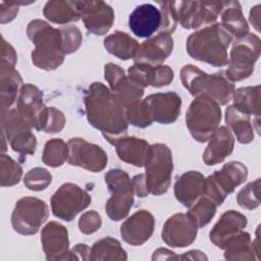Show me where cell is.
I'll return each mask as SVG.
<instances>
[{"label":"cell","mask_w":261,"mask_h":261,"mask_svg":"<svg viewBox=\"0 0 261 261\" xmlns=\"http://www.w3.org/2000/svg\"><path fill=\"white\" fill-rule=\"evenodd\" d=\"M84 103L89 123L106 140L126 136L128 121L125 108L108 87L98 82L91 84L85 91Z\"/></svg>","instance_id":"obj_1"},{"label":"cell","mask_w":261,"mask_h":261,"mask_svg":"<svg viewBox=\"0 0 261 261\" xmlns=\"http://www.w3.org/2000/svg\"><path fill=\"white\" fill-rule=\"evenodd\" d=\"M232 37L219 22H214L197 31L187 39V52L196 60L216 67L226 65L227 49Z\"/></svg>","instance_id":"obj_2"},{"label":"cell","mask_w":261,"mask_h":261,"mask_svg":"<svg viewBox=\"0 0 261 261\" xmlns=\"http://www.w3.org/2000/svg\"><path fill=\"white\" fill-rule=\"evenodd\" d=\"M27 35L35 44L32 52L35 66L44 70H54L62 64L65 54L60 29L45 20L34 19L28 24Z\"/></svg>","instance_id":"obj_3"},{"label":"cell","mask_w":261,"mask_h":261,"mask_svg":"<svg viewBox=\"0 0 261 261\" xmlns=\"http://www.w3.org/2000/svg\"><path fill=\"white\" fill-rule=\"evenodd\" d=\"M184 87L194 96H206L218 105L228 104L234 94V83L225 74L224 70L213 74L201 70L193 64L185 65L180 70Z\"/></svg>","instance_id":"obj_4"},{"label":"cell","mask_w":261,"mask_h":261,"mask_svg":"<svg viewBox=\"0 0 261 261\" xmlns=\"http://www.w3.org/2000/svg\"><path fill=\"white\" fill-rule=\"evenodd\" d=\"M221 120L220 106L206 96L195 97L186 114V124L192 137L200 143L207 142Z\"/></svg>","instance_id":"obj_5"},{"label":"cell","mask_w":261,"mask_h":261,"mask_svg":"<svg viewBox=\"0 0 261 261\" xmlns=\"http://www.w3.org/2000/svg\"><path fill=\"white\" fill-rule=\"evenodd\" d=\"M260 39L255 34L249 33L237 39L227 58V68L224 70L226 76L232 83L249 77L260 56Z\"/></svg>","instance_id":"obj_6"},{"label":"cell","mask_w":261,"mask_h":261,"mask_svg":"<svg viewBox=\"0 0 261 261\" xmlns=\"http://www.w3.org/2000/svg\"><path fill=\"white\" fill-rule=\"evenodd\" d=\"M144 167L148 193L155 196L165 194L169 189L173 170L172 153L168 146L162 143L152 145L150 157Z\"/></svg>","instance_id":"obj_7"},{"label":"cell","mask_w":261,"mask_h":261,"mask_svg":"<svg viewBox=\"0 0 261 261\" xmlns=\"http://www.w3.org/2000/svg\"><path fill=\"white\" fill-rule=\"evenodd\" d=\"M105 182L111 194L106 202V213L111 220L119 221L127 216L135 201L132 178L125 171L115 168L106 172Z\"/></svg>","instance_id":"obj_8"},{"label":"cell","mask_w":261,"mask_h":261,"mask_svg":"<svg viewBox=\"0 0 261 261\" xmlns=\"http://www.w3.org/2000/svg\"><path fill=\"white\" fill-rule=\"evenodd\" d=\"M248 177V168L240 161L225 163L220 170L214 171L204 182L203 195L217 206L221 205L228 194L242 185Z\"/></svg>","instance_id":"obj_9"},{"label":"cell","mask_w":261,"mask_h":261,"mask_svg":"<svg viewBox=\"0 0 261 261\" xmlns=\"http://www.w3.org/2000/svg\"><path fill=\"white\" fill-rule=\"evenodd\" d=\"M1 123L2 134L14 152L20 156L35 153L37 140L32 132L33 127L22 118L16 108L1 111Z\"/></svg>","instance_id":"obj_10"},{"label":"cell","mask_w":261,"mask_h":261,"mask_svg":"<svg viewBox=\"0 0 261 261\" xmlns=\"http://www.w3.org/2000/svg\"><path fill=\"white\" fill-rule=\"evenodd\" d=\"M49 217V207L41 199L24 197L19 199L12 211L13 229L24 236L35 234Z\"/></svg>","instance_id":"obj_11"},{"label":"cell","mask_w":261,"mask_h":261,"mask_svg":"<svg viewBox=\"0 0 261 261\" xmlns=\"http://www.w3.org/2000/svg\"><path fill=\"white\" fill-rule=\"evenodd\" d=\"M90 194L80 186L66 182L61 185L51 197V210L59 219L71 221L91 203Z\"/></svg>","instance_id":"obj_12"},{"label":"cell","mask_w":261,"mask_h":261,"mask_svg":"<svg viewBox=\"0 0 261 261\" xmlns=\"http://www.w3.org/2000/svg\"><path fill=\"white\" fill-rule=\"evenodd\" d=\"M178 23L185 29H198L214 23L220 15L222 1H172Z\"/></svg>","instance_id":"obj_13"},{"label":"cell","mask_w":261,"mask_h":261,"mask_svg":"<svg viewBox=\"0 0 261 261\" xmlns=\"http://www.w3.org/2000/svg\"><path fill=\"white\" fill-rule=\"evenodd\" d=\"M67 162L92 172H100L107 165V153L98 145L87 142L82 138H71L67 142Z\"/></svg>","instance_id":"obj_14"},{"label":"cell","mask_w":261,"mask_h":261,"mask_svg":"<svg viewBox=\"0 0 261 261\" xmlns=\"http://www.w3.org/2000/svg\"><path fill=\"white\" fill-rule=\"evenodd\" d=\"M16 110L33 128L43 132L48 107L43 101V93L36 86L25 84L21 87Z\"/></svg>","instance_id":"obj_15"},{"label":"cell","mask_w":261,"mask_h":261,"mask_svg":"<svg viewBox=\"0 0 261 261\" xmlns=\"http://www.w3.org/2000/svg\"><path fill=\"white\" fill-rule=\"evenodd\" d=\"M198 224L188 213H176L164 223L161 237L164 243L173 248H184L193 244L197 238Z\"/></svg>","instance_id":"obj_16"},{"label":"cell","mask_w":261,"mask_h":261,"mask_svg":"<svg viewBox=\"0 0 261 261\" xmlns=\"http://www.w3.org/2000/svg\"><path fill=\"white\" fill-rule=\"evenodd\" d=\"M86 29L94 35L106 34L113 24L114 11L103 1H75Z\"/></svg>","instance_id":"obj_17"},{"label":"cell","mask_w":261,"mask_h":261,"mask_svg":"<svg viewBox=\"0 0 261 261\" xmlns=\"http://www.w3.org/2000/svg\"><path fill=\"white\" fill-rule=\"evenodd\" d=\"M153 121L162 124L174 122L181 109V98L175 92L155 93L144 99Z\"/></svg>","instance_id":"obj_18"},{"label":"cell","mask_w":261,"mask_h":261,"mask_svg":"<svg viewBox=\"0 0 261 261\" xmlns=\"http://www.w3.org/2000/svg\"><path fill=\"white\" fill-rule=\"evenodd\" d=\"M41 242L47 260H67L69 239L63 224L57 221L48 222L42 229Z\"/></svg>","instance_id":"obj_19"},{"label":"cell","mask_w":261,"mask_h":261,"mask_svg":"<svg viewBox=\"0 0 261 261\" xmlns=\"http://www.w3.org/2000/svg\"><path fill=\"white\" fill-rule=\"evenodd\" d=\"M155 219L148 210H139L130 215L120 226V234L125 243L141 246L152 236Z\"/></svg>","instance_id":"obj_20"},{"label":"cell","mask_w":261,"mask_h":261,"mask_svg":"<svg viewBox=\"0 0 261 261\" xmlns=\"http://www.w3.org/2000/svg\"><path fill=\"white\" fill-rule=\"evenodd\" d=\"M173 49V40L170 35L157 33L156 36L143 42L135 57V63L161 65L171 54Z\"/></svg>","instance_id":"obj_21"},{"label":"cell","mask_w":261,"mask_h":261,"mask_svg":"<svg viewBox=\"0 0 261 261\" xmlns=\"http://www.w3.org/2000/svg\"><path fill=\"white\" fill-rule=\"evenodd\" d=\"M248 224L247 217L239 211H225L209 232L210 241L218 248L225 249L227 244L239 236Z\"/></svg>","instance_id":"obj_22"},{"label":"cell","mask_w":261,"mask_h":261,"mask_svg":"<svg viewBox=\"0 0 261 261\" xmlns=\"http://www.w3.org/2000/svg\"><path fill=\"white\" fill-rule=\"evenodd\" d=\"M161 25V12L154 4L144 3L138 5L128 16V27L132 33L139 38H151L159 32Z\"/></svg>","instance_id":"obj_23"},{"label":"cell","mask_w":261,"mask_h":261,"mask_svg":"<svg viewBox=\"0 0 261 261\" xmlns=\"http://www.w3.org/2000/svg\"><path fill=\"white\" fill-rule=\"evenodd\" d=\"M107 141L115 147L119 159L127 164L144 167L150 157L152 145L143 139L123 136Z\"/></svg>","instance_id":"obj_24"},{"label":"cell","mask_w":261,"mask_h":261,"mask_svg":"<svg viewBox=\"0 0 261 261\" xmlns=\"http://www.w3.org/2000/svg\"><path fill=\"white\" fill-rule=\"evenodd\" d=\"M127 76L139 86L146 87H165L172 83L174 79L173 69L167 65H149L135 63L127 70Z\"/></svg>","instance_id":"obj_25"},{"label":"cell","mask_w":261,"mask_h":261,"mask_svg":"<svg viewBox=\"0 0 261 261\" xmlns=\"http://www.w3.org/2000/svg\"><path fill=\"white\" fill-rule=\"evenodd\" d=\"M203 153V161L206 165H216L229 156L234 147V138L230 129L225 126H218L211 135Z\"/></svg>","instance_id":"obj_26"},{"label":"cell","mask_w":261,"mask_h":261,"mask_svg":"<svg viewBox=\"0 0 261 261\" xmlns=\"http://www.w3.org/2000/svg\"><path fill=\"white\" fill-rule=\"evenodd\" d=\"M204 175L197 170L182 173L174 184V196L185 207L191 208L203 195Z\"/></svg>","instance_id":"obj_27"},{"label":"cell","mask_w":261,"mask_h":261,"mask_svg":"<svg viewBox=\"0 0 261 261\" xmlns=\"http://www.w3.org/2000/svg\"><path fill=\"white\" fill-rule=\"evenodd\" d=\"M22 79L15 67L1 63L0 67V92L1 111L11 109L18 98L22 87Z\"/></svg>","instance_id":"obj_28"},{"label":"cell","mask_w":261,"mask_h":261,"mask_svg":"<svg viewBox=\"0 0 261 261\" xmlns=\"http://www.w3.org/2000/svg\"><path fill=\"white\" fill-rule=\"evenodd\" d=\"M220 17L222 27L236 40L249 34V25L243 15L240 2L222 1Z\"/></svg>","instance_id":"obj_29"},{"label":"cell","mask_w":261,"mask_h":261,"mask_svg":"<svg viewBox=\"0 0 261 261\" xmlns=\"http://www.w3.org/2000/svg\"><path fill=\"white\" fill-rule=\"evenodd\" d=\"M225 121L241 144H249L254 141V126L251 122V116L233 104L225 110Z\"/></svg>","instance_id":"obj_30"},{"label":"cell","mask_w":261,"mask_h":261,"mask_svg":"<svg viewBox=\"0 0 261 261\" xmlns=\"http://www.w3.org/2000/svg\"><path fill=\"white\" fill-rule=\"evenodd\" d=\"M104 47L115 57L127 60L135 57L140 44L125 32L116 31L105 38Z\"/></svg>","instance_id":"obj_31"},{"label":"cell","mask_w":261,"mask_h":261,"mask_svg":"<svg viewBox=\"0 0 261 261\" xmlns=\"http://www.w3.org/2000/svg\"><path fill=\"white\" fill-rule=\"evenodd\" d=\"M43 13L47 19L58 24H67L81 18L75 1H49L45 4Z\"/></svg>","instance_id":"obj_32"},{"label":"cell","mask_w":261,"mask_h":261,"mask_svg":"<svg viewBox=\"0 0 261 261\" xmlns=\"http://www.w3.org/2000/svg\"><path fill=\"white\" fill-rule=\"evenodd\" d=\"M109 89L114 93L125 109L141 101L144 95V88L130 80L125 73L111 85Z\"/></svg>","instance_id":"obj_33"},{"label":"cell","mask_w":261,"mask_h":261,"mask_svg":"<svg viewBox=\"0 0 261 261\" xmlns=\"http://www.w3.org/2000/svg\"><path fill=\"white\" fill-rule=\"evenodd\" d=\"M260 86L243 87L234 91L232 101L233 105L246 112L250 116L260 117Z\"/></svg>","instance_id":"obj_34"},{"label":"cell","mask_w":261,"mask_h":261,"mask_svg":"<svg viewBox=\"0 0 261 261\" xmlns=\"http://www.w3.org/2000/svg\"><path fill=\"white\" fill-rule=\"evenodd\" d=\"M127 256L120 243L106 237L94 243L91 248V260H126Z\"/></svg>","instance_id":"obj_35"},{"label":"cell","mask_w":261,"mask_h":261,"mask_svg":"<svg viewBox=\"0 0 261 261\" xmlns=\"http://www.w3.org/2000/svg\"><path fill=\"white\" fill-rule=\"evenodd\" d=\"M224 250V258L226 260H254L256 258L251 236L244 230L233 238Z\"/></svg>","instance_id":"obj_36"},{"label":"cell","mask_w":261,"mask_h":261,"mask_svg":"<svg viewBox=\"0 0 261 261\" xmlns=\"http://www.w3.org/2000/svg\"><path fill=\"white\" fill-rule=\"evenodd\" d=\"M68 158V146L61 139H51L44 147L42 161L50 167L61 166Z\"/></svg>","instance_id":"obj_37"},{"label":"cell","mask_w":261,"mask_h":261,"mask_svg":"<svg viewBox=\"0 0 261 261\" xmlns=\"http://www.w3.org/2000/svg\"><path fill=\"white\" fill-rule=\"evenodd\" d=\"M217 205L205 196H201L190 208L189 213L195 218L199 227L206 226L216 213Z\"/></svg>","instance_id":"obj_38"},{"label":"cell","mask_w":261,"mask_h":261,"mask_svg":"<svg viewBox=\"0 0 261 261\" xmlns=\"http://www.w3.org/2000/svg\"><path fill=\"white\" fill-rule=\"evenodd\" d=\"M260 178L247 184L237 195L239 206L244 209L253 210L260 205Z\"/></svg>","instance_id":"obj_39"},{"label":"cell","mask_w":261,"mask_h":261,"mask_svg":"<svg viewBox=\"0 0 261 261\" xmlns=\"http://www.w3.org/2000/svg\"><path fill=\"white\" fill-rule=\"evenodd\" d=\"M0 170H1L0 178H1L2 187H10L18 184L22 175V169L20 165L16 161H14L11 157L5 154L1 155Z\"/></svg>","instance_id":"obj_40"},{"label":"cell","mask_w":261,"mask_h":261,"mask_svg":"<svg viewBox=\"0 0 261 261\" xmlns=\"http://www.w3.org/2000/svg\"><path fill=\"white\" fill-rule=\"evenodd\" d=\"M125 113L128 123L133 124L134 126L144 128L151 125L153 122L149 109L144 100H141L126 108Z\"/></svg>","instance_id":"obj_41"},{"label":"cell","mask_w":261,"mask_h":261,"mask_svg":"<svg viewBox=\"0 0 261 261\" xmlns=\"http://www.w3.org/2000/svg\"><path fill=\"white\" fill-rule=\"evenodd\" d=\"M52 181V174L43 167H35L27 172L23 182L29 190L43 191Z\"/></svg>","instance_id":"obj_42"},{"label":"cell","mask_w":261,"mask_h":261,"mask_svg":"<svg viewBox=\"0 0 261 261\" xmlns=\"http://www.w3.org/2000/svg\"><path fill=\"white\" fill-rule=\"evenodd\" d=\"M156 4L159 6L161 12V25L158 33L168 35L172 34L178 24L172 1H161L157 2Z\"/></svg>","instance_id":"obj_43"},{"label":"cell","mask_w":261,"mask_h":261,"mask_svg":"<svg viewBox=\"0 0 261 261\" xmlns=\"http://www.w3.org/2000/svg\"><path fill=\"white\" fill-rule=\"evenodd\" d=\"M62 35V45L64 54H70L75 52L82 44L83 36L80 29L72 24L59 28Z\"/></svg>","instance_id":"obj_44"},{"label":"cell","mask_w":261,"mask_h":261,"mask_svg":"<svg viewBox=\"0 0 261 261\" xmlns=\"http://www.w3.org/2000/svg\"><path fill=\"white\" fill-rule=\"evenodd\" d=\"M102 225V218L95 210L85 212L79 220V228L85 234H90L97 231Z\"/></svg>","instance_id":"obj_45"},{"label":"cell","mask_w":261,"mask_h":261,"mask_svg":"<svg viewBox=\"0 0 261 261\" xmlns=\"http://www.w3.org/2000/svg\"><path fill=\"white\" fill-rule=\"evenodd\" d=\"M65 125V116L63 113L54 108V107H48L47 117L44 124L43 132L49 133V134H55L59 133Z\"/></svg>","instance_id":"obj_46"},{"label":"cell","mask_w":261,"mask_h":261,"mask_svg":"<svg viewBox=\"0 0 261 261\" xmlns=\"http://www.w3.org/2000/svg\"><path fill=\"white\" fill-rule=\"evenodd\" d=\"M18 4L16 2H0V21L6 23L11 21L18 12Z\"/></svg>","instance_id":"obj_47"},{"label":"cell","mask_w":261,"mask_h":261,"mask_svg":"<svg viewBox=\"0 0 261 261\" xmlns=\"http://www.w3.org/2000/svg\"><path fill=\"white\" fill-rule=\"evenodd\" d=\"M1 48H2L1 63L14 67L16 64V52L13 49V47L4 40L3 37L1 40Z\"/></svg>","instance_id":"obj_48"},{"label":"cell","mask_w":261,"mask_h":261,"mask_svg":"<svg viewBox=\"0 0 261 261\" xmlns=\"http://www.w3.org/2000/svg\"><path fill=\"white\" fill-rule=\"evenodd\" d=\"M91 260V248L86 244H76L71 251H69L67 260Z\"/></svg>","instance_id":"obj_49"},{"label":"cell","mask_w":261,"mask_h":261,"mask_svg":"<svg viewBox=\"0 0 261 261\" xmlns=\"http://www.w3.org/2000/svg\"><path fill=\"white\" fill-rule=\"evenodd\" d=\"M132 182H133V186H134L135 194H137L140 198H144V197H147L149 195V193L147 191V188H146V185H145L144 173L135 175L132 178Z\"/></svg>","instance_id":"obj_50"},{"label":"cell","mask_w":261,"mask_h":261,"mask_svg":"<svg viewBox=\"0 0 261 261\" xmlns=\"http://www.w3.org/2000/svg\"><path fill=\"white\" fill-rule=\"evenodd\" d=\"M167 260V259H178V256H176L174 254V252L169 251L167 249H157L156 251H154L153 256H152V260Z\"/></svg>","instance_id":"obj_51"},{"label":"cell","mask_w":261,"mask_h":261,"mask_svg":"<svg viewBox=\"0 0 261 261\" xmlns=\"http://www.w3.org/2000/svg\"><path fill=\"white\" fill-rule=\"evenodd\" d=\"M260 4H257L256 6L252 7L250 11V21L253 24V27L257 30V32L260 31Z\"/></svg>","instance_id":"obj_52"},{"label":"cell","mask_w":261,"mask_h":261,"mask_svg":"<svg viewBox=\"0 0 261 261\" xmlns=\"http://www.w3.org/2000/svg\"><path fill=\"white\" fill-rule=\"evenodd\" d=\"M178 259H190V260H207V256L198 250H192L186 252L184 255L178 256Z\"/></svg>","instance_id":"obj_53"}]
</instances>
